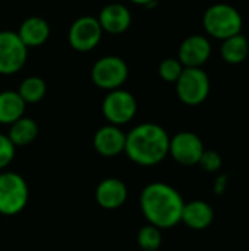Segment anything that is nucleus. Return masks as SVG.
<instances>
[{
  "mask_svg": "<svg viewBox=\"0 0 249 251\" xmlns=\"http://www.w3.org/2000/svg\"><path fill=\"white\" fill-rule=\"evenodd\" d=\"M183 204L181 193L166 182H151L142 188L139 196L144 218L158 229H170L181 224Z\"/></svg>",
  "mask_w": 249,
  "mask_h": 251,
  "instance_id": "obj_1",
  "label": "nucleus"
},
{
  "mask_svg": "<svg viewBox=\"0 0 249 251\" xmlns=\"http://www.w3.org/2000/svg\"><path fill=\"white\" fill-rule=\"evenodd\" d=\"M169 143L170 137L163 126L145 122L126 134L125 153L139 166H156L169 154Z\"/></svg>",
  "mask_w": 249,
  "mask_h": 251,
  "instance_id": "obj_2",
  "label": "nucleus"
},
{
  "mask_svg": "<svg viewBox=\"0 0 249 251\" xmlns=\"http://www.w3.org/2000/svg\"><path fill=\"white\" fill-rule=\"evenodd\" d=\"M29 199L26 181L16 172H0V215L15 216L21 213Z\"/></svg>",
  "mask_w": 249,
  "mask_h": 251,
  "instance_id": "obj_3",
  "label": "nucleus"
},
{
  "mask_svg": "<svg viewBox=\"0 0 249 251\" xmlns=\"http://www.w3.org/2000/svg\"><path fill=\"white\" fill-rule=\"evenodd\" d=\"M203 24L210 35L220 40L241 34L242 29V18L239 12L229 4H214L208 7L204 13Z\"/></svg>",
  "mask_w": 249,
  "mask_h": 251,
  "instance_id": "obj_4",
  "label": "nucleus"
},
{
  "mask_svg": "<svg viewBox=\"0 0 249 251\" xmlns=\"http://www.w3.org/2000/svg\"><path fill=\"white\" fill-rule=\"evenodd\" d=\"M176 93L181 101L188 106L201 104L210 93L208 75L201 68H183L176 81Z\"/></svg>",
  "mask_w": 249,
  "mask_h": 251,
  "instance_id": "obj_5",
  "label": "nucleus"
},
{
  "mask_svg": "<svg viewBox=\"0 0 249 251\" xmlns=\"http://www.w3.org/2000/svg\"><path fill=\"white\" fill-rule=\"evenodd\" d=\"M128 65L119 56L100 57L91 69L92 82L101 90H117L128 79Z\"/></svg>",
  "mask_w": 249,
  "mask_h": 251,
  "instance_id": "obj_6",
  "label": "nucleus"
},
{
  "mask_svg": "<svg viewBox=\"0 0 249 251\" xmlns=\"http://www.w3.org/2000/svg\"><path fill=\"white\" fill-rule=\"evenodd\" d=\"M136 100L134 94L126 90L117 88L109 91L101 104V112L106 121L112 125L120 126L131 122L136 115Z\"/></svg>",
  "mask_w": 249,
  "mask_h": 251,
  "instance_id": "obj_7",
  "label": "nucleus"
},
{
  "mask_svg": "<svg viewBox=\"0 0 249 251\" xmlns=\"http://www.w3.org/2000/svg\"><path fill=\"white\" fill-rule=\"evenodd\" d=\"M28 57V47L18 32L0 31V74L13 75L19 72Z\"/></svg>",
  "mask_w": 249,
  "mask_h": 251,
  "instance_id": "obj_8",
  "label": "nucleus"
},
{
  "mask_svg": "<svg viewBox=\"0 0 249 251\" xmlns=\"http://www.w3.org/2000/svg\"><path fill=\"white\" fill-rule=\"evenodd\" d=\"M103 28L97 18L81 16L69 28L68 40L73 50L76 51H91L95 49L103 37Z\"/></svg>",
  "mask_w": 249,
  "mask_h": 251,
  "instance_id": "obj_9",
  "label": "nucleus"
},
{
  "mask_svg": "<svg viewBox=\"0 0 249 251\" xmlns=\"http://www.w3.org/2000/svg\"><path fill=\"white\" fill-rule=\"evenodd\" d=\"M204 150L205 149L201 138L189 131L178 132L170 138L169 143V154L173 157L175 162L183 166L198 165Z\"/></svg>",
  "mask_w": 249,
  "mask_h": 251,
  "instance_id": "obj_10",
  "label": "nucleus"
},
{
  "mask_svg": "<svg viewBox=\"0 0 249 251\" xmlns=\"http://www.w3.org/2000/svg\"><path fill=\"white\" fill-rule=\"evenodd\" d=\"M126 134L116 125H104L101 126L92 138V146L95 151L103 157H116L125 153Z\"/></svg>",
  "mask_w": 249,
  "mask_h": 251,
  "instance_id": "obj_11",
  "label": "nucleus"
},
{
  "mask_svg": "<svg viewBox=\"0 0 249 251\" xmlns=\"http://www.w3.org/2000/svg\"><path fill=\"white\" fill-rule=\"evenodd\" d=\"M128 199V188L119 178H106L95 188V201L101 209H120Z\"/></svg>",
  "mask_w": 249,
  "mask_h": 251,
  "instance_id": "obj_12",
  "label": "nucleus"
},
{
  "mask_svg": "<svg viewBox=\"0 0 249 251\" xmlns=\"http://www.w3.org/2000/svg\"><path fill=\"white\" fill-rule=\"evenodd\" d=\"M211 53L210 41L203 35H189L179 47V62L183 68H200Z\"/></svg>",
  "mask_w": 249,
  "mask_h": 251,
  "instance_id": "obj_13",
  "label": "nucleus"
},
{
  "mask_svg": "<svg viewBox=\"0 0 249 251\" xmlns=\"http://www.w3.org/2000/svg\"><path fill=\"white\" fill-rule=\"evenodd\" d=\"M98 22L104 32L117 35L125 32L132 22V15L129 9L122 3H110L104 6L98 15Z\"/></svg>",
  "mask_w": 249,
  "mask_h": 251,
  "instance_id": "obj_14",
  "label": "nucleus"
},
{
  "mask_svg": "<svg viewBox=\"0 0 249 251\" xmlns=\"http://www.w3.org/2000/svg\"><path fill=\"white\" fill-rule=\"evenodd\" d=\"M214 221L213 207L204 200H192L183 204L181 222L185 224L189 229L204 231Z\"/></svg>",
  "mask_w": 249,
  "mask_h": 251,
  "instance_id": "obj_15",
  "label": "nucleus"
},
{
  "mask_svg": "<svg viewBox=\"0 0 249 251\" xmlns=\"http://www.w3.org/2000/svg\"><path fill=\"white\" fill-rule=\"evenodd\" d=\"M18 35L26 47H38L48 40L50 25L40 16H31L21 24Z\"/></svg>",
  "mask_w": 249,
  "mask_h": 251,
  "instance_id": "obj_16",
  "label": "nucleus"
},
{
  "mask_svg": "<svg viewBox=\"0 0 249 251\" xmlns=\"http://www.w3.org/2000/svg\"><path fill=\"white\" fill-rule=\"evenodd\" d=\"M25 101L18 91L6 90L0 93V124L10 125L25 113Z\"/></svg>",
  "mask_w": 249,
  "mask_h": 251,
  "instance_id": "obj_17",
  "label": "nucleus"
},
{
  "mask_svg": "<svg viewBox=\"0 0 249 251\" xmlns=\"http://www.w3.org/2000/svg\"><path fill=\"white\" fill-rule=\"evenodd\" d=\"M38 135V124L26 116L19 118L13 124H10L7 137L13 143L15 147H23L31 144Z\"/></svg>",
  "mask_w": 249,
  "mask_h": 251,
  "instance_id": "obj_18",
  "label": "nucleus"
},
{
  "mask_svg": "<svg viewBox=\"0 0 249 251\" xmlns=\"http://www.w3.org/2000/svg\"><path fill=\"white\" fill-rule=\"evenodd\" d=\"M249 51L248 40L241 35H232L223 41L222 46V57L227 63H241L247 59Z\"/></svg>",
  "mask_w": 249,
  "mask_h": 251,
  "instance_id": "obj_19",
  "label": "nucleus"
},
{
  "mask_svg": "<svg viewBox=\"0 0 249 251\" xmlns=\"http://www.w3.org/2000/svg\"><path fill=\"white\" fill-rule=\"evenodd\" d=\"M45 91H47L45 81L40 76L25 78L18 88V93L25 103H38L45 96Z\"/></svg>",
  "mask_w": 249,
  "mask_h": 251,
  "instance_id": "obj_20",
  "label": "nucleus"
},
{
  "mask_svg": "<svg viewBox=\"0 0 249 251\" xmlns=\"http://www.w3.org/2000/svg\"><path fill=\"white\" fill-rule=\"evenodd\" d=\"M161 229H158L157 226L148 224L142 228H139L138 234H136V243L138 247L142 251H153L160 250L161 246Z\"/></svg>",
  "mask_w": 249,
  "mask_h": 251,
  "instance_id": "obj_21",
  "label": "nucleus"
},
{
  "mask_svg": "<svg viewBox=\"0 0 249 251\" xmlns=\"http://www.w3.org/2000/svg\"><path fill=\"white\" fill-rule=\"evenodd\" d=\"M183 71V65L179 62V59L167 57L164 59L158 66V74L166 82H176Z\"/></svg>",
  "mask_w": 249,
  "mask_h": 251,
  "instance_id": "obj_22",
  "label": "nucleus"
},
{
  "mask_svg": "<svg viewBox=\"0 0 249 251\" xmlns=\"http://www.w3.org/2000/svg\"><path fill=\"white\" fill-rule=\"evenodd\" d=\"M198 165L203 168V171L208 172V174H216L222 169L223 166V159L222 156L214 151V150H204Z\"/></svg>",
  "mask_w": 249,
  "mask_h": 251,
  "instance_id": "obj_23",
  "label": "nucleus"
},
{
  "mask_svg": "<svg viewBox=\"0 0 249 251\" xmlns=\"http://www.w3.org/2000/svg\"><path fill=\"white\" fill-rule=\"evenodd\" d=\"M15 146L7 135L0 134V171L7 168L15 157Z\"/></svg>",
  "mask_w": 249,
  "mask_h": 251,
  "instance_id": "obj_24",
  "label": "nucleus"
},
{
  "mask_svg": "<svg viewBox=\"0 0 249 251\" xmlns=\"http://www.w3.org/2000/svg\"><path fill=\"white\" fill-rule=\"evenodd\" d=\"M227 187H229V176L226 174H220L216 176V181H214V185H213V191L216 196H223L226 191H227Z\"/></svg>",
  "mask_w": 249,
  "mask_h": 251,
  "instance_id": "obj_25",
  "label": "nucleus"
},
{
  "mask_svg": "<svg viewBox=\"0 0 249 251\" xmlns=\"http://www.w3.org/2000/svg\"><path fill=\"white\" fill-rule=\"evenodd\" d=\"M132 3L135 4H139V6H151L154 4V0H131Z\"/></svg>",
  "mask_w": 249,
  "mask_h": 251,
  "instance_id": "obj_26",
  "label": "nucleus"
},
{
  "mask_svg": "<svg viewBox=\"0 0 249 251\" xmlns=\"http://www.w3.org/2000/svg\"><path fill=\"white\" fill-rule=\"evenodd\" d=\"M153 251H160V250H153Z\"/></svg>",
  "mask_w": 249,
  "mask_h": 251,
  "instance_id": "obj_27",
  "label": "nucleus"
}]
</instances>
